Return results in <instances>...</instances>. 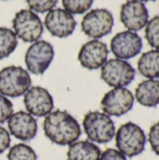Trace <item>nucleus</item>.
Instances as JSON below:
<instances>
[{
    "mask_svg": "<svg viewBox=\"0 0 159 160\" xmlns=\"http://www.w3.org/2000/svg\"><path fill=\"white\" fill-rule=\"evenodd\" d=\"M18 45L17 36L7 27H0V59L10 55Z\"/></svg>",
    "mask_w": 159,
    "mask_h": 160,
    "instance_id": "19",
    "label": "nucleus"
},
{
    "mask_svg": "<svg viewBox=\"0 0 159 160\" xmlns=\"http://www.w3.org/2000/svg\"><path fill=\"white\" fill-rule=\"evenodd\" d=\"M23 103L27 112L33 116L43 117L48 115L53 109V98L43 87H30L24 94Z\"/></svg>",
    "mask_w": 159,
    "mask_h": 160,
    "instance_id": "12",
    "label": "nucleus"
},
{
    "mask_svg": "<svg viewBox=\"0 0 159 160\" xmlns=\"http://www.w3.org/2000/svg\"><path fill=\"white\" fill-rule=\"evenodd\" d=\"M99 160H127L122 153L116 149L109 148L101 153Z\"/></svg>",
    "mask_w": 159,
    "mask_h": 160,
    "instance_id": "26",
    "label": "nucleus"
},
{
    "mask_svg": "<svg viewBox=\"0 0 159 160\" xmlns=\"http://www.w3.org/2000/svg\"><path fill=\"white\" fill-rule=\"evenodd\" d=\"M142 49V39L132 31H123L116 34L111 41V51L116 58L128 60L137 56Z\"/></svg>",
    "mask_w": 159,
    "mask_h": 160,
    "instance_id": "10",
    "label": "nucleus"
},
{
    "mask_svg": "<svg viewBox=\"0 0 159 160\" xmlns=\"http://www.w3.org/2000/svg\"><path fill=\"white\" fill-rule=\"evenodd\" d=\"M7 158V160H37L36 152L24 143H18L12 146Z\"/></svg>",
    "mask_w": 159,
    "mask_h": 160,
    "instance_id": "20",
    "label": "nucleus"
},
{
    "mask_svg": "<svg viewBox=\"0 0 159 160\" xmlns=\"http://www.w3.org/2000/svg\"><path fill=\"white\" fill-rule=\"evenodd\" d=\"M136 100L142 106L153 108L159 105V80L147 79L140 82L135 90Z\"/></svg>",
    "mask_w": 159,
    "mask_h": 160,
    "instance_id": "16",
    "label": "nucleus"
},
{
    "mask_svg": "<svg viewBox=\"0 0 159 160\" xmlns=\"http://www.w3.org/2000/svg\"><path fill=\"white\" fill-rule=\"evenodd\" d=\"M134 95L126 87L112 88L107 92L101 99L100 107L109 116H122L133 108Z\"/></svg>",
    "mask_w": 159,
    "mask_h": 160,
    "instance_id": "8",
    "label": "nucleus"
},
{
    "mask_svg": "<svg viewBox=\"0 0 159 160\" xmlns=\"http://www.w3.org/2000/svg\"><path fill=\"white\" fill-rule=\"evenodd\" d=\"M13 113V105L5 96L0 94V124L5 123Z\"/></svg>",
    "mask_w": 159,
    "mask_h": 160,
    "instance_id": "24",
    "label": "nucleus"
},
{
    "mask_svg": "<svg viewBox=\"0 0 159 160\" xmlns=\"http://www.w3.org/2000/svg\"><path fill=\"white\" fill-rule=\"evenodd\" d=\"M100 68L101 79L113 88L127 86L134 81L136 75L135 68L130 63L118 58L107 60Z\"/></svg>",
    "mask_w": 159,
    "mask_h": 160,
    "instance_id": "5",
    "label": "nucleus"
},
{
    "mask_svg": "<svg viewBox=\"0 0 159 160\" xmlns=\"http://www.w3.org/2000/svg\"><path fill=\"white\" fill-rule=\"evenodd\" d=\"M10 145V135L9 132L3 127L0 126V155L8 149Z\"/></svg>",
    "mask_w": 159,
    "mask_h": 160,
    "instance_id": "27",
    "label": "nucleus"
},
{
    "mask_svg": "<svg viewBox=\"0 0 159 160\" xmlns=\"http://www.w3.org/2000/svg\"><path fill=\"white\" fill-rule=\"evenodd\" d=\"M141 2H149V1H156V0H139Z\"/></svg>",
    "mask_w": 159,
    "mask_h": 160,
    "instance_id": "28",
    "label": "nucleus"
},
{
    "mask_svg": "<svg viewBox=\"0 0 159 160\" xmlns=\"http://www.w3.org/2000/svg\"><path fill=\"white\" fill-rule=\"evenodd\" d=\"M45 136L57 145H70L82 134L78 121L67 112L56 110L45 116L43 122Z\"/></svg>",
    "mask_w": 159,
    "mask_h": 160,
    "instance_id": "1",
    "label": "nucleus"
},
{
    "mask_svg": "<svg viewBox=\"0 0 159 160\" xmlns=\"http://www.w3.org/2000/svg\"><path fill=\"white\" fill-rule=\"evenodd\" d=\"M44 23L47 30L57 38H67L70 36L77 25L73 15L62 8L50 10L45 17Z\"/></svg>",
    "mask_w": 159,
    "mask_h": 160,
    "instance_id": "13",
    "label": "nucleus"
},
{
    "mask_svg": "<svg viewBox=\"0 0 159 160\" xmlns=\"http://www.w3.org/2000/svg\"><path fill=\"white\" fill-rule=\"evenodd\" d=\"M138 70L146 79L159 78V51L151 50L143 52L138 61Z\"/></svg>",
    "mask_w": 159,
    "mask_h": 160,
    "instance_id": "18",
    "label": "nucleus"
},
{
    "mask_svg": "<svg viewBox=\"0 0 159 160\" xmlns=\"http://www.w3.org/2000/svg\"><path fill=\"white\" fill-rule=\"evenodd\" d=\"M113 24V16L110 10L96 8L84 15L82 21V29L86 36L97 39L109 35Z\"/></svg>",
    "mask_w": 159,
    "mask_h": 160,
    "instance_id": "9",
    "label": "nucleus"
},
{
    "mask_svg": "<svg viewBox=\"0 0 159 160\" xmlns=\"http://www.w3.org/2000/svg\"><path fill=\"white\" fill-rule=\"evenodd\" d=\"M9 133L16 139L28 142L33 140L37 132V124L33 115L26 112H17L7 120Z\"/></svg>",
    "mask_w": 159,
    "mask_h": 160,
    "instance_id": "15",
    "label": "nucleus"
},
{
    "mask_svg": "<svg viewBox=\"0 0 159 160\" xmlns=\"http://www.w3.org/2000/svg\"><path fill=\"white\" fill-rule=\"evenodd\" d=\"M114 137L117 150L127 158L137 157L145 149L147 142L145 132L135 123L127 122L122 125Z\"/></svg>",
    "mask_w": 159,
    "mask_h": 160,
    "instance_id": "2",
    "label": "nucleus"
},
{
    "mask_svg": "<svg viewBox=\"0 0 159 160\" xmlns=\"http://www.w3.org/2000/svg\"><path fill=\"white\" fill-rule=\"evenodd\" d=\"M52 45L45 40L34 42L26 51L24 62L28 71L34 75H42L53 60Z\"/></svg>",
    "mask_w": 159,
    "mask_h": 160,
    "instance_id": "7",
    "label": "nucleus"
},
{
    "mask_svg": "<svg viewBox=\"0 0 159 160\" xmlns=\"http://www.w3.org/2000/svg\"><path fill=\"white\" fill-rule=\"evenodd\" d=\"M120 20L129 31L137 32L146 26L149 21V12L143 2L127 0L121 7Z\"/></svg>",
    "mask_w": 159,
    "mask_h": 160,
    "instance_id": "11",
    "label": "nucleus"
},
{
    "mask_svg": "<svg viewBox=\"0 0 159 160\" xmlns=\"http://www.w3.org/2000/svg\"><path fill=\"white\" fill-rule=\"evenodd\" d=\"M145 38L152 48L159 51V16L148 21L145 26Z\"/></svg>",
    "mask_w": 159,
    "mask_h": 160,
    "instance_id": "21",
    "label": "nucleus"
},
{
    "mask_svg": "<svg viewBox=\"0 0 159 160\" xmlns=\"http://www.w3.org/2000/svg\"><path fill=\"white\" fill-rule=\"evenodd\" d=\"M26 3L31 10L38 13L50 11L56 5L57 0H26Z\"/></svg>",
    "mask_w": 159,
    "mask_h": 160,
    "instance_id": "23",
    "label": "nucleus"
},
{
    "mask_svg": "<svg viewBox=\"0 0 159 160\" xmlns=\"http://www.w3.org/2000/svg\"><path fill=\"white\" fill-rule=\"evenodd\" d=\"M12 27L15 35L24 42H36L43 33L39 17L29 9H22L15 14Z\"/></svg>",
    "mask_w": 159,
    "mask_h": 160,
    "instance_id": "6",
    "label": "nucleus"
},
{
    "mask_svg": "<svg viewBox=\"0 0 159 160\" xmlns=\"http://www.w3.org/2000/svg\"><path fill=\"white\" fill-rule=\"evenodd\" d=\"M94 0H62L65 10L70 14H83L93 5Z\"/></svg>",
    "mask_w": 159,
    "mask_h": 160,
    "instance_id": "22",
    "label": "nucleus"
},
{
    "mask_svg": "<svg viewBox=\"0 0 159 160\" xmlns=\"http://www.w3.org/2000/svg\"><path fill=\"white\" fill-rule=\"evenodd\" d=\"M31 77L21 67L9 66L0 70V94L8 98L23 96L31 87Z\"/></svg>",
    "mask_w": 159,
    "mask_h": 160,
    "instance_id": "4",
    "label": "nucleus"
},
{
    "mask_svg": "<svg viewBox=\"0 0 159 160\" xmlns=\"http://www.w3.org/2000/svg\"><path fill=\"white\" fill-rule=\"evenodd\" d=\"M101 151L91 141H76L68 145L67 160H99Z\"/></svg>",
    "mask_w": 159,
    "mask_h": 160,
    "instance_id": "17",
    "label": "nucleus"
},
{
    "mask_svg": "<svg viewBox=\"0 0 159 160\" xmlns=\"http://www.w3.org/2000/svg\"><path fill=\"white\" fill-rule=\"evenodd\" d=\"M148 141L152 150L159 157V122L151 127L148 134Z\"/></svg>",
    "mask_w": 159,
    "mask_h": 160,
    "instance_id": "25",
    "label": "nucleus"
},
{
    "mask_svg": "<svg viewBox=\"0 0 159 160\" xmlns=\"http://www.w3.org/2000/svg\"><path fill=\"white\" fill-rule=\"evenodd\" d=\"M83 130L92 142L107 143L115 136V126L111 116L97 111L87 112L82 120Z\"/></svg>",
    "mask_w": 159,
    "mask_h": 160,
    "instance_id": "3",
    "label": "nucleus"
},
{
    "mask_svg": "<svg viewBox=\"0 0 159 160\" xmlns=\"http://www.w3.org/2000/svg\"><path fill=\"white\" fill-rule=\"evenodd\" d=\"M108 54L107 45L100 40L94 39L82 45L78 54V60L83 68L94 70L106 63Z\"/></svg>",
    "mask_w": 159,
    "mask_h": 160,
    "instance_id": "14",
    "label": "nucleus"
}]
</instances>
